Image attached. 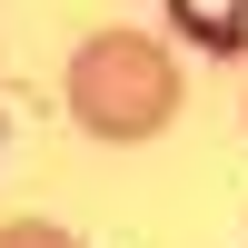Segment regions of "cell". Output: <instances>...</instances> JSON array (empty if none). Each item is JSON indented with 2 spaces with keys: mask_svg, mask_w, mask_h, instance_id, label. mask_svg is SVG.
I'll return each mask as SVG.
<instances>
[{
  "mask_svg": "<svg viewBox=\"0 0 248 248\" xmlns=\"http://www.w3.org/2000/svg\"><path fill=\"white\" fill-rule=\"evenodd\" d=\"M179 109V70L149 30H99L70 60V119L90 139H159Z\"/></svg>",
  "mask_w": 248,
  "mask_h": 248,
  "instance_id": "cell-1",
  "label": "cell"
},
{
  "mask_svg": "<svg viewBox=\"0 0 248 248\" xmlns=\"http://www.w3.org/2000/svg\"><path fill=\"white\" fill-rule=\"evenodd\" d=\"M0 248H79V238L50 229V218H20V229H0Z\"/></svg>",
  "mask_w": 248,
  "mask_h": 248,
  "instance_id": "cell-2",
  "label": "cell"
}]
</instances>
